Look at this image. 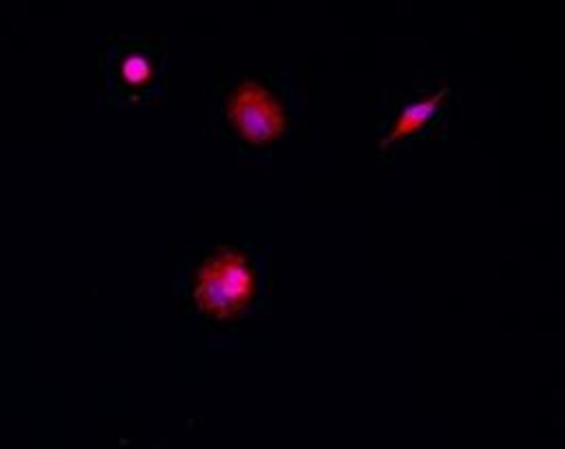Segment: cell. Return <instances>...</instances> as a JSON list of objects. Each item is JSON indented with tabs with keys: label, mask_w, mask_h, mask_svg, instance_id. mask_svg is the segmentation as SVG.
I'll return each mask as SVG.
<instances>
[{
	"label": "cell",
	"mask_w": 565,
	"mask_h": 449,
	"mask_svg": "<svg viewBox=\"0 0 565 449\" xmlns=\"http://www.w3.org/2000/svg\"><path fill=\"white\" fill-rule=\"evenodd\" d=\"M292 103L295 90L274 82V77L269 84L243 79L227 96L225 116L243 140L267 149L286 138Z\"/></svg>",
	"instance_id": "6da1fadb"
},
{
	"label": "cell",
	"mask_w": 565,
	"mask_h": 449,
	"mask_svg": "<svg viewBox=\"0 0 565 449\" xmlns=\"http://www.w3.org/2000/svg\"><path fill=\"white\" fill-rule=\"evenodd\" d=\"M254 286L256 277L247 258L223 249L201 265L194 284V301L201 312L227 319L249 303Z\"/></svg>",
	"instance_id": "7a4b0ae2"
},
{
	"label": "cell",
	"mask_w": 565,
	"mask_h": 449,
	"mask_svg": "<svg viewBox=\"0 0 565 449\" xmlns=\"http://www.w3.org/2000/svg\"><path fill=\"white\" fill-rule=\"evenodd\" d=\"M450 94L452 88L446 86L430 94L402 92L395 100H391L388 111L377 125L382 133V140H380L382 156L388 153L395 145L424 140L444 118V107L448 105Z\"/></svg>",
	"instance_id": "3957f363"
},
{
	"label": "cell",
	"mask_w": 565,
	"mask_h": 449,
	"mask_svg": "<svg viewBox=\"0 0 565 449\" xmlns=\"http://www.w3.org/2000/svg\"><path fill=\"white\" fill-rule=\"evenodd\" d=\"M162 60L149 42H127L109 53L107 84L125 100H142L160 84Z\"/></svg>",
	"instance_id": "277c9868"
}]
</instances>
